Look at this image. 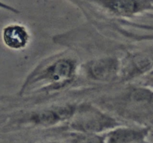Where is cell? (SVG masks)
Segmentation results:
<instances>
[{
	"instance_id": "1",
	"label": "cell",
	"mask_w": 153,
	"mask_h": 143,
	"mask_svg": "<svg viewBox=\"0 0 153 143\" xmlns=\"http://www.w3.org/2000/svg\"><path fill=\"white\" fill-rule=\"evenodd\" d=\"M76 70V64L71 59L63 58L58 60L43 69L40 73L33 77L30 83H35L39 80H46L53 84H61L65 83L73 77ZM31 77V78H33Z\"/></svg>"
},
{
	"instance_id": "2",
	"label": "cell",
	"mask_w": 153,
	"mask_h": 143,
	"mask_svg": "<svg viewBox=\"0 0 153 143\" xmlns=\"http://www.w3.org/2000/svg\"><path fill=\"white\" fill-rule=\"evenodd\" d=\"M82 113L75 126L84 132H99L113 124L111 119L95 110H87Z\"/></svg>"
},
{
	"instance_id": "3",
	"label": "cell",
	"mask_w": 153,
	"mask_h": 143,
	"mask_svg": "<svg viewBox=\"0 0 153 143\" xmlns=\"http://www.w3.org/2000/svg\"><path fill=\"white\" fill-rule=\"evenodd\" d=\"M2 40L4 45L9 49L19 50L28 45L29 34L24 26L18 24H12L4 28Z\"/></svg>"
},
{
	"instance_id": "4",
	"label": "cell",
	"mask_w": 153,
	"mask_h": 143,
	"mask_svg": "<svg viewBox=\"0 0 153 143\" xmlns=\"http://www.w3.org/2000/svg\"><path fill=\"white\" fill-rule=\"evenodd\" d=\"M118 71V62L113 58H104L93 61L88 66L91 77L100 80L113 78Z\"/></svg>"
},
{
	"instance_id": "5",
	"label": "cell",
	"mask_w": 153,
	"mask_h": 143,
	"mask_svg": "<svg viewBox=\"0 0 153 143\" xmlns=\"http://www.w3.org/2000/svg\"><path fill=\"white\" fill-rule=\"evenodd\" d=\"M73 143H104L101 137L93 133L80 134L76 136L73 140Z\"/></svg>"
}]
</instances>
